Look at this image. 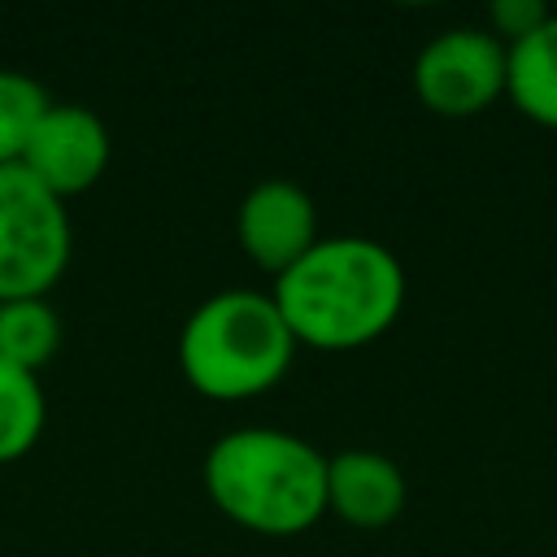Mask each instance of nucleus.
Listing matches in <instances>:
<instances>
[{"instance_id": "nucleus-1", "label": "nucleus", "mask_w": 557, "mask_h": 557, "mask_svg": "<svg viewBox=\"0 0 557 557\" xmlns=\"http://www.w3.org/2000/svg\"><path fill=\"white\" fill-rule=\"evenodd\" d=\"M270 296L296 344L344 352L392 331L405 309V265L370 235H326L274 278Z\"/></svg>"}, {"instance_id": "nucleus-2", "label": "nucleus", "mask_w": 557, "mask_h": 557, "mask_svg": "<svg viewBox=\"0 0 557 557\" xmlns=\"http://www.w3.org/2000/svg\"><path fill=\"white\" fill-rule=\"evenodd\" d=\"M205 492L235 527L300 535L326 513V457L278 426H235L205 453Z\"/></svg>"}, {"instance_id": "nucleus-3", "label": "nucleus", "mask_w": 557, "mask_h": 557, "mask_svg": "<svg viewBox=\"0 0 557 557\" xmlns=\"http://www.w3.org/2000/svg\"><path fill=\"white\" fill-rule=\"evenodd\" d=\"M296 357L270 292L226 287L200 300L178 331V370L209 400H252L283 383Z\"/></svg>"}, {"instance_id": "nucleus-4", "label": "nucleus", "mask_w": 557, "mask_h": 557, "mask_svg": "<svg viewBox=\"0 0 557 557\" xmlns=\"http://www.w3.org/2000/svg\"><path fill=\"white\" fill-rule=\"evenodd\" d=\"M70 213L35 174L0 165V300L48 296L70 265Z\"/></svg>"}, {"instance_id": "nucleus-5", "label": "nucleus", "mask_w": 557, "mask_h": 557, "mask_svg": "<svg viewBox=\"0 0 557 557\" xmlns=\"http://www.w3.org/2000/svg\"><path fill=\"white\" fill-rule=\"evenodd\" d=\"M413 91L440 117H474L505 96V44L479 26H448L413 57Z\"/></svg>"}, {"instance_id": "nucleus-6", "label": "nucleus", "mask_w": 557, "mask_h": 557, "mask_svg": "<svg viewBox=\"0 0 557 557\" xmlns=\"http://www.w3.org/2000/svg\"><path fill=\"white\" fill-rule=\"evenodd\" d=\"M109 152H113V139L96 109L52 100L35 122L17 165L35 174V183H44L57 200H70L104 178Z\"/></svg>"}, {"instance_id": "nucleus-7", "label": "nucleus", "mask_w": 557, "mask_h": 557, "mask_svg": "<svg viewBox=\"0 0 557 557\" xmlns=\"http://www.w3.org/2000/svg\"><path fill=\"white\" fill-rule=\"evenodd\" d=\"M235 239L252 265L265 274L292 270L322 235H318V205L292 178H261L244 191L235 209Z\"/></svg>"}, {"instance_id": "nucleus-8", "label": "nucleus", "mask_w": 557, "mask_h": 557, "mask_svg": "<svg viewBox=\"0 0 557 557\" xmlns=\"http://www.w3.org/2000/svg\"><path fill=\"white\" fill-rule=\"evenodd\" d=\"M405 474L392 457L374 448H344L326 457V513L357 531H379L405 509Z\"/></svg>"}, {"instance_id": "nucleus-9", "label": "nucleus", "mask_w": 557, "mask_h": 557, "mask_svg": "<svg viewBox=\"0 0 557 557\" xmlns=\"http://www.w3.org/2000/svg\"><path fill=\"white\" fill-rule=\"evenodd\" d=\"M505 96L522 117L557 131V13L505 48Z\"/></svg>"}, {"instance_id": "nucleus-10", "label": "nucleus", "mask_w": 557, "mask_h": 557, "mask_svg": "<svg viewBox=\"0 0 557 557\" xmlns=\"http://www.w3.org/2000/svg\"><path fill=\"white\" fill-rule=\"evenodd\" d=\"M61 348V318L48 305V296H22L0 300V357L39 374V366L52 361Z\"/></svg>"}, {"instance_id": "nucleus-11", "label": "nucleus", "mask_w": 557, "mask_h": 557, "mask_svg": "<svg viewBox=\"0 0 557 557\" xmlns=\"http://www.w3.org/2000/svg\"><path fill=\"white\" fill-rule=\"evenodd\" d=\"M44 422H48V400L39 379L0 357V466L22 461L39 444Z\"/></svg>"}, {"instance_id": "nucleus-12", "label": "nucleus", "mask_w": 557, "mask_h": 557, "mask_svg": "<svg viewBox=\"0 0 557 557\" xmlns=\"http://www.w3.org/2000/svg\"><path fill=\"white\" fill-rule=\"evenodd\" d=\"M48 91L22 74V70H0V165H17L26 152V139L35 122L48 109Z\"/></svg>"}, {"instance_id": "nucleus-13", "label": "nucleus", "mask_w": 557, "mask_h": 557, "mask_svg": "<svg viewBox=\"0 0 557 557\" xmlns=\"http://www.w3.org/2000/svg\"><path fill=\"white\" fill-rule=\"evenodd\" d=\"M487 30L509 48V44H518V39H527L535 26H544L548 22V4H540V0H496L492 9H487Z\"/></svg>"}]
</instances>
